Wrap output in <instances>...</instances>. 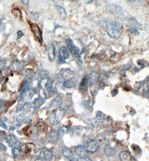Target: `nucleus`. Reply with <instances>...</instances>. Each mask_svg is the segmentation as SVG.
Returning <instances> with one entry per match:
<instances>
[{
	"instance_id": "obj_28",
	"label": "nucleus",
	"mask_w": 149,
	"mask_h": 161,
	"mask_svg": "<svg viewBox=\"0 0 149 161\" xmlns=\"http://www.w3.org/2000/svg\"><path fill=\"white\" fill-rule=\"evenodd\" d=\"M5 108V103L3 101L0 99V111H3Z\"/></svg>"
},
{
	"instance_id": "obj_19",
	"label": "nucleus",
	"mask_w": 149,
	"mask_h": 161,
	"mask_svg": "<svg viewBox=\"0 0 149 161\" xmlns=\"http://www.w3.org/2000/svg\"><path fill=\"white\" fill-rule=\"evenodd\" d=\"M21 150V151L25 153H28L31 151L32 149H31V147L30 144H29L28 143H26V144H24L23 145H21L20 147Z\"/></svg>"
},
{
	"instance_id": "obj_4",
	"label": "nucleus",
	"mask_w": 149,
	"mask_h": 161,
	"mask_svg": "<svg viewBox=\"0 0 149 161\" xmlns=\"http://www.w3.org/2000/svg\"><path fill=\"white\" fill-rule=\"evenodd\" d=\"M30 28L35 37L37 38L38 41L42 44L43 42V37H42V33L41 30L39 28V27L37 24H33V23L30 24Z\"/></svg>"
},
{
	"instance_id": "obj_36",
	"label": "nucleus",
	"mask_w": 149,
	"mask_h": 161,
	"mask_svg": "<svg viewBox=\"0 0 149 161\" xmlns=\"http://www.w3.org/2000/svg\"><path fill=\"white\" fill-rule=\"evenodd\" d=\"M10 129H15V127H11Z\"/></svg>"
},
{
	"instance_id": "obj_2",
	"label": "nucleus",
	"mask_w": 149,
	"mask_h": 161,
	"mask_svg": "<svg viewBox=\"0 0 149 161\" xmlns=\"http://www.w3.org/2000/svg\"><path fill=\"white\" fill-rule=\"evenodd\" d=\"M107 32L110 37L114 39H118L121 36V32L118 29L117 27L113 23L108 25L107 28Z\"/></svg>"
},
{
	"instance_id": "obj_37",
	"label": "nucleus",
	"mask_w": 149,
	"mask_h": 161,
	"mask_svg": "<svg viewBox=\"0 0 149 161\" xmlns=\"http://www.w3.org/2000/svg\"><path fill=\"white\" fill-rule=\"evenodd\" d=\"M129 1H135V0H129Z\"/></svg>"
},
{
	"instance_id": "obj_17",
	"label": "nucleus",
	"mask_w": 149,
	"mask_h": 161,
	"mask_svg": "<svg viewBox=\"0 0 149 161\" xmlns=\"http://www.w3.org/2000/svg\"><path fill=\"white\" fill-rule=\"evenodd\" d=\"M43 102H44V100L42 97H39L36 98L33 102L34 109L38 110L42 106V105L43 104Z\"/></svg>"
},
{
	"instance_id": "obj_22",
	"label": "nucleus",
	"mask_w": 149,
	"mask_h": 161,
	"mask_svg": "<svg viewBox=\"0 0 149 161\" xmlns=\"http://www.w3.org/2000/svg\"><path fill=\"white\" fill-rule=\"evenodd\" d=\"M75 85L74 82L72 80V79L65 80V82L64 83V86L66 88H73Z\"/></svg>"
},
{
	"instance_id": "obj_33",
	"label": "nucleus",
	"mask_w": 149,
	"mask_h": 161,
	"mask_svg": "<svg viewBox=\"0 0 149 161\" xmlns=\"http://www.w3.org/2000/svg\"><path fill=\"white\" fill-rule=\"evenodd\" d=\"M31 14H32V15L33 16V17H34V19H35V20H37V19H38V18H39V17L36 16V15H37L38 13H37V12L33 13V12H31Z\"/></svg>"
},
{
	"instance_id": "obj_3",
	"label": "nucleus",
	"mask_w": 149,
	"mask_h": 161,
	"mask_svg": "<svg viewBox=\"0 0 149 161\" xmlns=\"http://www.w3.org/2000/svg\"><path fill=\"white\" fill-rule=\"evenodd\" d=\"M86 149L87 152L90 153H95L99 149V144L95 139H92L87 142L86 145Z\"/></svg>"
},
{
	"instance_id": "obj_30",
	"label": "nucleus",
	"mask_w": 149,
	"mask_h": 161,
	"mask_svg": "<svg viewBox=\"0 0 149 161\" xmlns=\"http://www.w3.org/2000/svg\"><path fill=\"white\" fill-rule=\"evenodd\" d=\"M6 64V62L5 60H0V70L3 69L4 67L5 66Z\"/></svg>"
},
{
	"instance_id": "obj_38",
	"label": "nucleus",
	"mask_w": 149,
	"mask_h": 161,
	"mask_svg": "<svg viewBox=\"0 0 149 161\" xmlns=\"http://www.w3.org/2000/svg\"><path fill=\"white\" fill-rule=\"evenodd\" d=\"M0 1H1V0H0Z\"/></svg>"
},
{
	"instance_id": "obj_25",
	"label": "nucleus",
	"mask_w": 149,
	"mask_h": 161,
	"mask_svg": "<svg viewBox=\"0 0 149 161\" xmlns=\"http://www.w3.org/2000/svg\"><path fill=\"white\" fill-rule=\"evenodd\" d=\"M20 154V152L19 150V148L17 147H14V149H13V156L14 157V158H16L19 156Z\"/></svg>"
},
{
	"instance_id": "obj_9",
	"label": "nucleus",
	"mask_w": 149,
	"mask_h": 161,
	"mask_svg": "<svg viewBox=\"0 0 149 161\" xmlns=\"http://www.w3.org/2000/svg\"><path fill=\"white\" fill-rule=\"evenodd\" d=\"M74 152L76 154L80 157L81 158H86V154L87 153V151L86 148L84 145H79L76 147L74 149Z\"/></svg>"
},
{
	"instance_id": "obj_14",
	"label": "nucleus",
	"mask_w": 149,
	"mask_h": 161,
	"mask_svg": "<svg viewBox=\"0 0 149 161\" xmlns=\"http://www.w3.org/2000/svg\"><path fill=\"white\" fill-rule=\"evenodd\" d=\"M62 153L63 156L66 158L69 159L70 160H73L74 158V156L72 152L68 148H63L62 149Z\"/></svg>"
},
{
	"instance_id": "obj_18",
	"label": "nucleus",
	"mask_w": 149,
	"mask_h": 161,
	"mask_svg": "<svg viewBox=\"0 0 149 161\" xmlns=\"http://www.w3.org/2000/svg\"><path fill=\"white\" fill-rule=\"evenodd\" d=\"M104 152L108 156H112L114 154V150L109 145H106L104 148Z\"/></svg>"
},
{
	"instance_id": "obj_11",
	"label": "nucleus",
	"mask_w": 149,
	"mask_h": 161,
	"mask_svg": "<svg viewBox=\"0 0 149 161\" xmlns=\"http://www.w3.org/2000/svg\"><path fill=\"white\" fill-rule=\"evenodd\" d=\"M62 103V98L60 96H57L51 103L49 106L50 108H57L59 107Z\"/></svg>"
},
{
	"instance_id": "obj_12",
	"label": "nucleus",
	"mask_w": 149,
	"mask_h": 161,
	"mask_svg": "<svg viewBox=\"0 0 149 161\" xmlns=\"http://www.w3.org/2000/svg\"><path fill=\"white\" fill-rule=\"evenodd\" d=\"M90 83V79L87 76H85L81 80V82L80 84V89L81 91H85L87 89L88 85Z\"/></svg>"
},
{
	"instance_id": "obj_31",
	"label": "nucleus",
	"mask_w": 149,
	"mask_h": 161,
	"mask_svg": "<svg viewBox=\"0 0 149 161\" xmlns=\"http://www.w3.org/2000/svg\"><path fill=\"white\" fill-rule=\"evenodd\" d=\"M23 36H24L23 32L22 31L19 30V32H18V33H17V39H19L20 38H21Z\"/></svg>"
},
{
	"instance_id": "obj_23",
	"label": "nucleus",
	"mask_w": 149,
	"mask_h": 161,
	"mask_svg": "<svg viewBox=\"0 0 149 161\" xmlns=\"http://www.w3.org/2000/svg\"><path fill=\"white\" fill-rule=\"evenodd\" d=\"M49 73L46 70H42L39 73V76L41 79H46L49 76Z\"/></svg>"
},
{
	"instance_id": "obj_29",
	"label": "nucleus",
	"mask_w": 149,
	"mask_h": 161,
	"mask_svg": "<svg viewBox=\"0 0 149 161\" xmlns=\"http://www.w3.org/2000/svg\"><path fill=\"white\" fill-rule=\"evenodd\" d=\"M7 150V148L2 143H0V151L1 152H6Z\"/></svg>"
},
{
	"instance_id": "obj_8",
	"label": "nucleus",
	"mask_w": 149,
	"mask_h": 161,
	"mask_svg": "<svg viewBox=\"0 0 149 161\" xmlns=\"http://www.w3.org/2000/svg\"><path fill=\"white\" fill-rule=\"evenodd\" d=\"M61 76L65 80L72 79L74 76V73L68 69H63L61 71Z\"/></svg>"
},
{
	"instance_id": "obj_15",
	"label": "nucleus",
	"mask_w": 149,
	"mask_h": 161,
	"mask_svg": "<svg viewBox=\"0 0 149 161\" xmlns=\"http://www.w3.org/2000/svg\"><path fill=\"white\" fill-rule=\"evenodd\" d=\"M120 157L121 161H131L132 160V157L131 156L130 153L127 151L121 152L120 154Z\"/></svg>"
},
{
	"instance_id": "obj_1",
	"label": "nucleus",
	"mask_w": 149,
	"mask_h": 161,
	"mask_svg": "<svg viewBox=\"0 0 149 161\" xmlns=\"http://www.w3.org/2000/svg\"><path fill=\"white\" fill-rule=\"evenodd\" d=\"M65 111L64 108L58 107L50 114L49 117V123L52 125H56L64 118Z\"/></svg>"
},
{
	"instance_id": "obj_13",
	"label": "nucleus",
	"mask_w": 149,
	"mask_h": 161,
	"mask_svg": "<svg viewBox=\"0 0 149 161\" xmlns=\"http://www.w3.org/2000/svg\"><path fill=\"white\" fill-rule=\"evenodd\" d=\"M53 80L52 79H49L47 81L46 85H45V93H46V95H51V93L53 92Z\"/></svg>"
},
{
	"instance_id": "obj_27",
	"label": "nucleus",
	"mask_w": 149,
	"mask_h": 161,
	"mask_svg": "<svg viewBox=\"0 0 149 161\" xmlns=\"http://www.w3.org/2000/svg\"><path fill=\"white\" fill-rule=\"evenodd\" d=\"M6 138H7V135L5 132L3 131H0V140L6 139Z\"/></svg>"
},
{
	"instance_id": "obj_35",
	"label": "nucleus",
	"mask_w": 149,
	"mask_h": 161,
	"mask_svg": "<svg viewBox=\"0 0 149 161\" xmlns=\"http://www.w3.org/2000/svg\"><path fill=\"white\" fill-rule=\"evenodd\" d=\"M1 23H2V19H0V25H1Z\"/></svg>"
},
{
	"instance_id": "obj_24",
	"label": "nucleus",
	"mask_w": 149,
	"mask_h": 161,
	"mask_svg": "<svg viewBox=\"0 0 149 161\" xmlns=\"http://www.w3.org/2000/svg\"><path fill=\"white\" fill-rule=\"evenodd\" d=\"M26 119V116L25 115V114L22 113V114H20L18 118H17V121L19 123H22Z\"/></svg>"
},
{
	"instance_id": "obj_20",
	"label": "nucleus",
	"mask_w": 149,
	"mask_h": 161,
	"mask_svg": "<svg viewBox=\"0 0 149 161\" xmlns=\"http://www.w3.org/2000/svg\"><path fill=\"white\" fill-rule=\"evenodd\" d=\"M48 56L49 58L51 60H53L55 59V49L54 46H51L49 48L48 51Z\"/></svg>"
},
{
	"instance_id": "obj_5",
	"label": "nucleus",
	"mask_w": 149,
	"mask_h": 161,
	"mask_svg": "<svg viewBox=\"0 0 149 161\" xmlns=\"http://www.w3.org/2000/svg\"><path fill=\"white\" fill-rule=\"evenodd\" d=\"M66 45L68 48V49L70 51V52L74 56H79L80 50L72 42V40L70 39H68L66 40Z\"/></svg>"
},
{
	"instance_id": "obj_32",
	"label": "nucleus",
	"mask_w": 149,
	"mask_h": 161,
	"mask_svg": "<svg viewBox=\"0 0 149 161\" xmlns=\"http://www.w3.org/2000/svg\"><path fill=\"white\" fill-rule=\"evenodd\" d=\"M0 126H2V127L5 128V129H7L8 128L7 126L5 125V123H3V121L2 120H1V119H0Z\"/></svg>"
},
{
	"instance_id": "obj_6",
	"label": "nucleus",
	"mask_w": 149,
	"mask_h": 161,
	"mask_svg": "<svg viewBox=\"0 0 149 161\" xmlns=\"http://www.w3.org/2000/svg\"><path fill=\"white\" fill-rule=\"evenodd\" d=\"M39 158L45 160H51L53 157V153L50 150L46 148L42 149L39 156Z\"/></svg>"
},
{
	"instance_id": "obj_26",
	"label": "nucleus",
	"mask_w": 149,
	"mask_h": 161,
	"mask_svg": "<svg viewBox=\"0 0 149 161\" xmlns=\"http://www.w3.org/2000/svg\"><path fill=\"white\" fill-rule=\"evenodd\" d=\"M67 127H61V129H59V131H58V133L60 135L63 136L65 133H67Z\"/></svg>"
},
{
	"instance_id": "obj_16",
	"label": "nucleus",
	"mask_w": 149,
	"mask_h": 161,
	"mask_svg": "<svg viewBox=\"0 0 149 161\" xmlns=\"http://www.w3.org/2000/svg\"><path fill=\"white\" fill-rule=\"evenodd\" d=\"M56 8L59 12V15L61 19V20L65 19L67 17V14L65 10L64 9V8L60 6H57Z\"/></svg>"
},
{
	"instance_id": "obj_34",
	"label": "nucleus",
	"mask_w": 149,
	"mask_h": 161,
	"mask_svg": "<svg viewBox=\"0 0 149 161\" xmlns=\"http://www.w3.org/2000/svg\"><path fill=\"white\" fill-rule=\"evenodd\" d=\"M25 5H28L29 3V0H21Z\"/></svg>"
},
{
	"instance_id": "obj_21",
	"label": "nucleus",
	"mask_w": 149,
	"mask_h": 161,
	"mask_svg": "<svg viewBox=\"0 0 149 161\" xmlns=\"http://www.w3.org/2000/svg\"><path fill=\"white\" fill-rule=\"evenodd\" d=\"M59 133L55 131V130H53L49 134V137L51 138V140H52L53 142H56L59 138Z\"/></svg>"
},
{
	"instance_id": "obj_10",
	"label": "nucleus",
	"mask_w": 149,
	"mask_h": 161,
	"mask_svg": "<svg viewBox=\"0 0 149 161\" xmlns=\"http://www.w3.org/2000/svg\"><path fill=\"white\" fill-rule=\"evenodd\" d=\"M6 139L10 147H16L18 144V139L14 134H10L7 136Z\"/></svg>"
},
{
	"instance_id": "obj_7",
	"label": "nucleus",
	"mask_w": 149,
	"mask_h": 161,
	"mask_svg": "<svg viewBox=\"0 0 149 161\" xmlns=\"http://www.w3.org/2000/svg\"><path fill=\"white\" fill-rule=\"evenodd\" d=\"M70 56V52L68 48L65 47L61 48L59 50V58L61 62H65Z\"/></svg>"
}]
</instances>
